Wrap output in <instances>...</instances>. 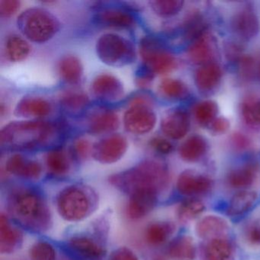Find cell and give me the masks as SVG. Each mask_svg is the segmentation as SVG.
<instances>
[{"label": "cell", "instance_id": "cell-1", "mask_svg": "<svg viewBox=\"0 0 260 260\" xmlns=\"http://www.w3.org/2000/svg\"><path fill=\"white\" fill-rule=\"evenodd\" d=\"M63 126L42 120L12 121L0 132V144L7 150H31L48 147L62 136Z\"/></svg>", "mask_w": 260, "mask_h": 260}, {"label": "cell", "instance_id": "cell-2", "mask_svg": "<svg viewBox=\"0 0 260 260\" xmlns=\"http://www.w3.org/2000/svg\"><path fill=\"white\" fill-rule=\"evenodd\" d=\"M109 180L114 186L129 194L140 190H150L158 194L168 186L170 173L164 162L146 159L129 170L113 175Z\"/></svg>", "mask_w": 260, "mask_h": 260}, {"label": "cell", "instance_id": "cell-3", "mask_svg": "<svg viewBox=\"0 0 260 260\" xmlns=\"http://www.w3.org/2000/svg\"><path fill=\"white\" fill-rule=\"evenodd\" d=\"M19 31L28 40L42 44L51 40L60 28L55 16L42 8H30L18 17Z\"/></svg>", "mask_w": 260, "mask_h": 260}, {"label": "cell", "instance_id": "cell-4", "mask_svg": "<svg viewBox=\"0 0 260 260\" xmlns=\"http://www.w3.org/2000/svg\"><path fill=\"white\" fill-rule=\"evenodd\" d=\"M13 214L27 228L43 231L49 228L51 214L43 199L31 191H22L13 200Z\"/></svg>", "mask_w": 260, "mask_h": 260}, {"label": "cell", "instance_id": "cell-5", "mask_svg": "<svg viewBox=\"0 0 260 260\" xmlns=\"http://www.w3.org/2000/svg\"><path fill=\"white\" fill-rule=\"evenodd\" d=\"M95 50L102 62L114 68L132 64L137 58L133 44L115 34H105L97 41Z\"/></svg>", "mask_w": 260, "mask_h": 260}, {"label": "cell", "instance_id": "cell-6", "mask_svg": "<svg viewBox=\"0 0 260 260\" xmlns=\"http://www.w3.org/2000/svg\"><path fill=\"white\" fill-rule=\"evenodd\" d=\"M140 54L144 65L150 68L154 74H167L176 68V59L156 38L151 36L143 38L140 43Z\"/></svg>", "mask_w": 260, "mask_h": 260}, {"label": "cell", "instance_id": "cell-7", "mask_svg": "<svg viewBox=\"0 0 260 260\" xmlns=\"http://www.w3.org/2000/svg\"><path fill=\"white\" fill-rule=\"evenodd\" d=\"M90 200L81 188L68 187L57 199V209L60 216L69 221L83 220L90 211Z\"/></svg>", "mask_w": 260, "mask_h": 260}, {"label": "cell", "instance_id": "cell-8", "mask_svg": "<svg viewBox=\"0 0 260 260\" xmlns=\"http://www.w3.org/2000/svg\"><path fill=\"white\" fill-rule=\"evenodd\" d=\"M156 115L143 97L135 99L124 114V125L133 135H145L154 128Z\"/></svg>", "mask_w": 260, "mask_h": 260}, {"label": "cell", "instance_id": "cell-9", "mask_svg": "<svg viewBox=\"0 0 260 260\" xmlns=\"http://www.w3.org/2000/svg\"><path fill=\"white\" fill-rule=\"evenodd\" d=\"M127 149V140L122 135L117 134L95 143L92 147V154L94 159L101 164H114L123 157Z\"/></svg>", "mask_w": 260, "mask_h": 260}, {"label": "cell", "instance_id": "cell-10", "mask_svg": "<svg viewBox=\"0 0 260 260\" xmlns=\"http://www.w3.org/2000/svg\"><path fill=\"white\" fill-rule=\"evenodd\" d=\"M213 186L214 182L209 176L191 170L182 172L176 182L178 191L182 196L189 197L207 194L211 191Z\"/></svg>", "mask_w": 260, "mask_h": 260}, {"label": "cell", "instance_id": "cell-11", "mask_svg": "<svg viewBox=\"0 0 260 260\" xmlns=\"http://www.w3.org/2000/svg\"><path fill=\"white\" fill-rule=\"evenodd\" d=\"M96 13L94 16V22L103 26L117 28H132L135 25L134 16L126 7H95Z\"/></svg>", "mask_w": 260, "mask_h": 260}, {"label": "cell", "instance_id": "cell-12", "mask_svg": "<svg viewBox=\"0 0 260 260\" xmlns=\"http://www.w3.org/2000/svg\"><path fill=\"white\" fill-rule=\"evenodd\" d=\"M157 193L150 190H140L130 194L127 206V214L132 220L144 218L154 208Z\"/></svg>", "mask_w": 260, "mask_h": 260}, {"label": "cell", "instance_id": "cell-13", "mask_svg": "<svg viewBox=\"0 0 260 260\" xmlns=\"http://www.w3.org/2000/svg\"><path fill=\"white\" fill-rule=\"evenodd\" d=\"M231 26L239 37L249 40L259 32L260 22L253 10L250 7H245L234 15Z\"/></svg>", "mask_w": 260, "mask_h": 260}, {"label": "cell", "instance_id": "cell-14", "mask_svg": "<svg viewBox=\"0 0 260 260\" xmlns=\"http://www.w3.org/2000/svg\"><path fill=\"white\" fill-rule=\"evenodd\" d=\"M92 92L100 100L113 102L122 98L124 87L121 82L114 76L102 74L92 82Z\"/></svg>", "mask_w": 260, "mask_h": 260}, {"label": "cell", "instance_id": "cell-15", "mask_svg": "<svg viewBox=\"0 0 260 260\" xmlns=\"http://www.w3.org/2000/svg\"><path fill=\"white\" fill-rule=\"evenodd\" d=\"M51 103L39 97H24L16 105L15 115L19 118L37 119L45 118L51 113Z\"/></svg>", "mask_w": 260, "mask_h": 260}, {"label": "cell", "instance_id": "cell-16", "mask_svg": "<svg viewBox=\"0 0 260 260\" xmlns=\"http://www.w3.org/2000/svg\"><path fill=\"white\" fill-rule=\"evenodd\" d=\"M230 226L225 219L216 215H208L201 219L196 226V232L201 239L208 241L226 237Z\"/></svg>", "mask_w": 260, "mask_h": 260}, {"label": "cell", "instance_id": "cell-17", "mask_svg": "<svg viewBox=\"0 0 260 260\" xmlns=\"http://www.w3.org/2000/svg\"><path fill=\"white\" fill-rule=\"evenodd\" d=\"M190 121L188 114L176 110L166 115L161 122V130L173 140L182 139L189 131Z\"/></svg>", "mask_w": 260, "mask_h": 260}, {"label": "cell", "instance_id": "cell-18", "mask_svg": "<svg viewBox=\"0 0 260 260\" xmlns=\"http://www.w3.org/2000/svg\"><path fill=\"white\" fill-rule=\"evenodd\" d=\"M119 118L109 109H101L94 112L88 122V132L94 135L110 133L118 129Z\"/></svg>", "mask_w": 260, "mask_h": 260}, {"label": "cell", "instance_id": "cell-19", "mask_svg": "<svg viewBox=\"0 0 260 260\" xmlns=\"http://www.w3.org/2000/svg\"><path fill=\"white\" fill-rule=\"evenodd\" d=\"M6 168L9 173L26 179H38L42 172L39 162L28 160L20 154L13 155L7 161Z\"/></svg>", "mask_w": 260, "mask_h": 260}, {"label": "cell", "instance_id": "cell-20", "mask_svg": "<svg viewBox=\"0 0 260 260\" xmlns=\"http://www.w3.org/2000/svg\"><path fill=\"white\" fill-rule=\"evenodd\" d=\"M258 167L255 162H248L234 169L228 173L226 182L230 187L236 189L246 190L256 179Z\"/></svg>", "mask_w": 260, "mask_h": 260}, {"label": "cell", "instance_id": "cell-21", "mask_svg": "<svg viewBox=\"0 0 260 260\" xmlns=\"http://www.w3.org/2000/svg\"><path fill=\"white\" fill-rule=\"evenodd\" d=\"M22 242L20 231L12 228L8 219L4 214L0 217V252L11 253L14 252Z\"/></svg>", "mask_w": 260, "mask_h": 260}, {"label": "cell", "instance_id": "cell-22", "mask_svg": "<svg viewBox=\"0 0 260 260\" xmlns=\"http://www.w3.org/2000/svg\"><path fill=\"white\" fill-rule=\"evenodd\" d=\"M222 77L220 66L215 63L202 65L197 70L194 76L197 87L200 90L208 92L212 90L218 85Z\"/></svg>", "mask_w": 260, "mask_h": 260}, {"label": "cell", "instance_id": "cell-23", "mask_svg": "<svg viewBox=\"0 0 260 260\" xmlns=\"http://www.w3.org/2000/svg\"><path fill=\"white\" fill-rule=\"evenodd\" d=\"M214 50L211 39L206 33L194 39L188 51L190 60L196 64L205 65L211 63L210 60L212 58Z\"/></svg>", "mask_w": 260, "mask_h": 260}, {"label": "cell", "instance_id": "cell-24", "mask_svg": "<svg viewBox=\"0 0 260 260\" xmlns=\"http://www.w3.org/2000/svg\"><path fill=\"white\" fill-rule=\"evenodd\" d=\"M258 194L250 190H240L231 198L228 204L226 214L231 217L243 215L251 209L256 202Z\"/></svg>", "mask_w": 260, "mask_h": 260}, {"label": "cell", "instance_id": "cell-25", "mask_svg": "<svg viewBox=\"0 0 260 260\" xmlns=\"http://www.w3.org/2000/svg\"><path fill=\"white\" fill-rule=\"evenodd\" d=\"M167 252L173 260H194L196 246L191 237L181 236L170 243Z\"/></svg>", "mask_w": 260, "mask_h": 260}, {"label": "cell", "instance_id": "cell-26", "mask_svg": "<svg viewBox=\"0 0 260 260\" xmlns=\"http://www.w3.org/2000/svg\"><path fill=\"white\" fill-rule=\"evenodd\" d=\"M208 149L205 138L200 135L188 138L179 147L180 157L185 162H194L203 157Z\"/></svg>", "mask_w": 260, "mask_h": 260}, {"label": "cell", "instance_id": "cell-27", "mask_svg": "<svg viewBox=\"0 0 260 260\" xmlns=\"http://www.w3.org/2000/svg\"><path fill=\"white\" fill-rule=\"evenodd\" d=\"M234 248L226 237L208 240L204 248L205 260H230L232 257Z\"/></svg>", "mask_w": 260, "mask_h": 260}, {"label": "cell", "instance_id": "cell-28", "mask_svg": "<svg viewBox=\"0 0 260 260\" xmlns=\"http://www.w3.org/2000/svg\"><path fill=\"white\" fill-rule=\"evenodd\" d=\"M69 244L77 253L89 260L100 259L105 254L103 248L96 242L88 237H73L70 240Z\"/></svg>", "mask_w": 260, "mask_h": 260}, {"label": "cell", "instance_id": "cell-29", "mask_svg": "<svg viewBox=\"0 0 260 260\" xmlns=\"http://www.w3.org/2000/svg\"><path fill=\"white\" fill-rule=\"evenodd\" d=\"M58 69L61 78L70 84H77L83 77V64L75 56L63 57L59 62Z\"/></svg>", "mask_w": 260, "mask_h": 260}, {"label": "cell", "instance_id": "cell-30", "mask_svg": "<svg viewBox=\"0 0 260 260\" xmlns=\"http://www.w3.org/2000/svg\"><path fill=\"white\" fill-rule=\"evenodd\" d=\"M176 226L170 222H156L151 223L146 229L145 240L153 246H160L167 241L174 233Z\"/></svg>", "mask_w": 260, "mask_h": 260}, {"label": "cell", "instance_id": "cell-31", "mask_svg": "<svg viewBox=\"0 0 260 260\" xmlns=\"http://www.w3.org/2000/svg\"><path fill=\"white\" fill-rule=\"evenodd\" d=\"M89 104V99L83 92H68L60 99L61 109L68 115L77 116L83 113Z\"/></svg>", "mask_w": 260, "mask_h": 260}, {"label": "cell", "instance_id": "cell-32", "mask_svg": "<svg viewBox=\"0 0 260 260\" xmlns=\"http://www.w3.org/2000/svg\"><path fill=\"white\" fill-rule=\"evenodd\" d=\"M46 164L49 171L56 176H63L70 170L69 159L65 152L60 149H54L48 152Z\"/></svg>", "mask_w": 260, "mask_h": 260}, {"label": "cell", "instance_id": "cell-33", "mask_svg": "<svg viewBox=\"0 0 260 260\" xmlns=\"http://www.w3.org/2000/svg\"><path fill=\"white\" fill-rule=\"evenodd\" d=\"M205 210V205L202 201L194 198L187 199L178 208V218L181 222L188 223L197 218Z\"/></svg>", "mask_w": 260, "mask_h": 260}, {"label": "cell", "instance_id": "cell-34", "mask_svg": "<svg viewBox=\"0 0 260 260\" xmlns=\"http://www.w3.org/2000/svg\"><path fill=\"white\" fill-rule=\"evenodd\" d=\"M28 42L18 36H10L7 42V52L11 61L19 62L25 60L30 52Z\"/></svg>", "mask_w": 260, "mask_h": 260}, {"label": "cell", "instance_id": "cell-35", "mask_svg": "<svg viewBox=\"0 0 260 260\" xmlns=\"http://www.w3.org/2000/svg\"><path fill=\"white\" fill-rule=\"evenodd\" d=\"M159 91L162 95L172 100H181L188 95V89L185 83L175 79H165L159 85Z\"/></svg>", "mask_w": 260, "mask_h": 260}, {"label": "cell", "instance_id": "cell-36", "mask_svg": "<svg viewBox=\"0 0 260 260\" xmlns=\"http://www.w3.org/2000/svg\"><path fill=\"white\" fill-rule=\"evenodd\" d=\"M149 4L156 15L169 17L178 14L182 10L184 2L181 0H153Z\"/></svg>", "mask_w": 260, "mask_h": 260}, {"label": "cell", "instance_id": "cell-37", "mask_svg": "<svg viewBox=\"0 0 260 260\" xmlns=\"http://www.w3.org/2000/svg\"><path fill=\"white\" fill-rule=\"evenodd\" d=\"M218 113L217 103L214 101H204L199 103L194 109V116L199 124L202 125L211 124L216 119Z\"/></svg>", "mask_w": 260, "mask_h": 260}, {"label": "cell", "instance_id": "cell-38", "mask_svg": "<svg viewBox=\"0 0 260 260\" xmlns=\"http://www.w3.org/2000/svg\"><path fill=\"white\" fill-rule=\"evenodd\" d=\"M242 115L246 124L260 126V99L249 98L242 106Z\"/></svg>", "mask_w": 260, "mask_h": 260}, {"label": "cell", "instance_id": "cell-39", "mask_svg": "<svg viewBox=\"0 0 260 260\" xmlns=\"http://www.w3.org/2000/svg\"><path fill=\"white\" fill-rule=\"evenodd\" d=\"M31 260H56V252L52 246L47 242L35 243L30 249Z\"/></svg>", "mask_w": 260, "mask_h": 260}, {"label": "cell", "instance_id": "cell-40", "mask_svg": "<svg viewBox=\"0 0 260 260\" xmlns=\"http://www.w3.org/2000/svg\"><path fill=\"white\" fill-rule=\"evenodd\" d=\"M20 2L17 0H1L0 1V16L10 18L19 10Z\"/></svg>", "mask_w": 260, "mask_h": 260}, {"label": "cell", "instance_id": "cell-41", "mask_svg": "<svg viewBox=\"0 0 260 260\" xmlns=\"http://www.w3.org/2000/svg\"><path fill=\"white\" fill-rule=\"evenodd\" d=\"M153 74L150 68L143 65L137 73L136 83L139 86H147L153 78Z\"/></svg>", "mask_w": 260, "mask_h": 260}, {"label": "cell", "instance_id": "cell-42", "mask_svg": "<svg viewBox=\"0 0 260 260\" xmlns=\"http://www.w3.org/2000/svg\"><path fill=\"white\" fill-rule=\"evenodd\" d=\"M150 144L155 150L162 154H169L173 150V144L170 141L162 138H154L152 140Z\"/></svg>", "mask_w": 260, "mask_h": 260}, {"label": "cell", "instance_id": "cell-43", "mask_svg": "<svg viewBox=\"0 0 260 260\" xmlns=\"http://www.w3.org/2000/svg\"><path fill=\"white\" fill-rule=\"evenodd\" d=\"M211 131L213 133L217 135H221L225 133L229 129L230 122L226 118H217L211 124H210Z\"/></svg>", "mask_w": 260, "mask_h": 260}, {"label": "cell", "instance_id": "cell-44", "mask_svg": "<svg viewBox=\"0 0 260 260\" xmlns=\"http://www.w3.org/2000/svg\"><path fill=\"white\" fill-rule=\"evenodd\" d=\"M112 260H138V258L128 248L121 247L114 252Z\"/></svg>", "mask_w": 260, "mask_h": 260}, {"label": "cell", "instance_id": "cell-45", "mask_svg": "<svg viewBox=\"0 0 260 260\" xmlns=\"http://www.w3.org/2000/svg\"><path fill=\"white\" fill-rule=\"evenodd\" d=\"M246 238L252 244L260 245V225L251 226L246 232Z\"/></svg>", "mask_w": 260, "mask_h": 260}, {"label": "cell", "instance_id": "cell-46", "mask_svg": "<svg viewBox=\"0 0 260 260\" xmlns=\"http://www.w3.org/2000/svg\"><path fill=\"white\" fill-rule=\"evenodd\" d=\"M89 147H90L89 143L86 140L80 139L76 141L74 144V150L80 157L84 158L89 153Z\"/></svg>", "mask_w": 260, "mask_h": 260}, {"label": "cell", "instance_id": "cell-47", "mask_svg": "<svg viewBox=\"0 0 260 260\" xmlns=\"http://www.w3.org/2000/svg\"><path fill=\"white\" fill-rule=\"evenodd\" d=\"M234 142L239 148H245V147H247L248 144H248V142H249L248 140L246 139L243 135H240V134L234 136Z\"/></svg>", "mask_w": 260, "mask_h": 260}, {"label": "cell", "instance_id": "cell-48", "mask_svg": "<svg viewBox=\"0 0 260 260\" xmlns=\"http://www.w3.org/2000/svg\"><path fill=\"white\" fill-rule=\"evenodd\" d=\"M153 260H167V258L162 255H158L155 256Z\"/></svg>", "mask_w": 260, "mask_h": 260}]
</instances>
